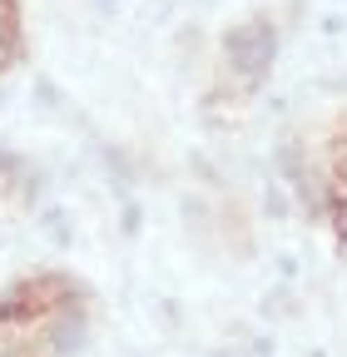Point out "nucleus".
Here are the masks:
<instances>
[{
  "label": "nucleus",
  "mask_w": 347,
  "mask_h": 357,
  "mask_svg": "<svg viewBox=\"0 0 347 357\" xmlns=\"http://www.w3.org/2000/svg\"><path fill=\"white\" fill-rule=\"evenodd\" d=\"M323 208H327L332 234L347 243V124L323 149Z\"/></svg>",
  "instance_id": "1"
},
{
  "label": "nucleus",
  "mask_w": 347,
  "mask_h": 357,
  "mask_svg": "<svg viewBox=\"0 0 347 357\" xmlns=\"http://www.w3.org/2000/svg\"><path fill=\"white\" fill-rule=\"evenodd\" d=\"M15 50H20V15L10 0H0V70L15 60Z\"/></svg>",
  "instance_id": "2"
}]
</instances>
